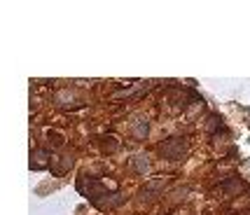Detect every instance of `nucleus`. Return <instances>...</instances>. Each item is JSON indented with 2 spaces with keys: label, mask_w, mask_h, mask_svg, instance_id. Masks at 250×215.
I'll return each instance as SVG.
<instances>
[{
  "label": "nucleus",
  "mask_w": 250,
  "mask_h": 215,
  "mask_svg": "<svg viewBox=\"0 0 250 215\" xmlns=\"http://www.w3.org/2000/svg\"><path fill=\"white\" fill-rule=\"evenodd\" d=\"M157 150L162 152V157H166V159H180L183 154H187V143L183 138H168L159 143Z\"/></svg>",
  "instance_id": "2"
},
{
  "label": "nucleus",
  "mask_w": 250,
  "mask_h": 215,
  "mask_svg": "<svg viewBox=\"0 0 250 215\" xmlns=\"http://www.w3.org/2000/svg\"><path fill=\"white\" fill-rule=\"evenodd\" d=\"M77 190L89 196V201L98 208H108V206H117L122 201V196H117L115 192H110L105 190L98 178H91V175H82L80 180H77Z\"/></svg>",
  "instance_id": "1"
}]
</instances>
